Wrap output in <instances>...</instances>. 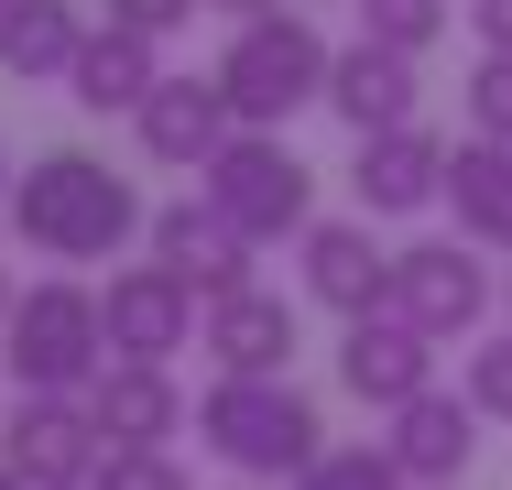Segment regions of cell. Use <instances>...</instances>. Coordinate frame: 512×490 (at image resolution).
<instances>
[{
    "instance_id": "obj_6",
    "label": "cell",
    "mask_w": 512,
    "mask_h": 490,
    "mask_svg": "<svg viewBox=\"0 0 512 490\" xmlns=\"http://www.w3.org/2000/svg\"><path fill=\"white\" fill-rule=\"evenodd\" d=\"M491 305H502V284H491V262L469 251V240H414V251H393V316L404 327H425L436 349L458 338H480L491 327Z\"/></svg>"
},
{
    "instance_id": "obj_27",
    "label": "cell",
    "mask_w": 512,
    "mask_h": 490,
    "mask_svg": "<svg viewBox=\"0 0 512 490\" xmlns=\"http://www.w3.org/2000/svg\"><path fill=\"white\" fill-rule=\"evenodd\" d=\"M469 33H480V55H512V0H469Z\"/></svg>"
},
{
    "instance_id": "obj_15",
    "label": "cell",
    "mask_w": 512,
    "mask_h": 490,
    "mask_svg": "<svg viewBox=\"0 0 512 490\" xmlns=\"http://www.w3.org/2000/svg\"><path fill=\"white\" fill-rule=\"evenodd\" d=\"M88 414H99V436H109V447H175V436L197 425L164 360H109L99 382H88Z\"/></svg>"
},
{
    "instance_id": "obj_7",
    "label": "cell",
    "mask_w": 512,
    "mask_h": 490,
    "mask_svg": "<svg viewBox=\"0 0 512 490\" xmlns=\"http://www.w3.org/2000/svg\"><path fill=\"white\" fill-rule=\"evenodd\" d=\"M0 458H11L22 490H88V469L109 458V436H99V414H88V392H22Z\"/></svg>"
},
{
    "instance_id": "obj_24",
    "label": "cell",
    "mask_w": 512,
    "mask_h": 490,
    "mask_svg": "<svg viewBox=\"0 0 512 490\" xmlns=\"http://www.w3.org/2000/svg\"><path fill=\"white\" fill-rule=\"evenodd\" d=\"M469 131L480 142H512V55H480L469 66Z\"/></svg>"
},
{
    "instance_id": "obj_2",
    "label": "cell",
    "mask_w": 512,
    "mask_h": 490,
    "mask_svg": "<svg viewBox=\"0 0 512 490\" xmlns=\"http://www.w3.org/2000/svg\"><path fill=\"white\" fill-rule=\"evenodd\" d=\"M197 447L218 469H240V480H295L327 458V425H316V403L284 371L273 382H251V371H218L197 392Z\"/></svg>"
},
{
    "instance_id": "obj_18",
    "label": "cell",
    "mask_w": 512,
    "mask_h": 490,
    "mask_svg": "<svg viewBox=\"0 0 512 490\" xmlns=\"http://www.w3.org/2000/svg\"><path fill=\"white\" fill-rule=\"evenodd\" d=\"M327 109H338L360 142H371V131H404V120H414V55L371 44V33L338 44V55H327Z\"/></svg>"
},
{
    "instance_id": "obj_30",
    "label": "cell",
    "mask_w": 512,
    "mask_h": 490,
    "mask_svg": "<svg viewBox=\"0 0 512 490\" xmlns=\"http://www.w3.org/2000/svg\"><path fill=\"white\" fill-rule=\"evenodd\" d=\"M0 207H11V164H0Z\"/></svg>"
},
{
    "instance_id": "obj_5",
    "label": "cell",
    "mask_w": 512,
    "mask_h": 490,
    "mask_svg": "<svg viewBox=\"0 0 512 490\" xmlns=\"http://www.w3.org/2000/svg\"><path fill=\"white\" fill-rule=\"evenodd\" d=\"M197 196L251 240V251H262V240H306V218H316V175L295 164L284 131H229L218 164L197 175Z\"/></svg>"
},
{
    "instance_id": "obj_14",
    "label": "cell",
    "mask_w": 512,
    "mask_h": 490,
    "mask_svg": "<svg viewBox=\"0 0 512 490\" xmlns=\"http://www.w3.org/2000/svg\"><path fill=\"white\" fill-rule=\"evenodd\" d=\"M349 196H360V218H414V207H436V196H447V142H436L425 120L371 131L360 164H349Z\"/></svg>"
},
{
    "instance_id": "obj_32",
    "label": "cell",
    "mask_w": 512,
    "mask_h": 490,
    "mask_svg": "<svg viewBox=\"0 0 512 490\" xmlns=\"http://www.w3.org/2000/svg\"><path fill=\"white\" fill-rule=\"evenodd\" d=\"M502 305H512V273H502Z\"/></svg>"
},
{
    "instance_id": "obj_22",
    "label": "cell",
    "mask_w": 512,
    "mask_h": 490,
    "mask_svg": "<svg viewBox=\"0 0 512 490\" xmlns=\"http://www.w3.org/2000/svg\"><path fill=\"white\" fill-rule=\"evenodd\" d=\"M295 490H414L393 469V447H327L316 469H295Z\"/></svg>"
},
{
    "instance_id": "obj_23",
    "label": "cell",
    "mask_w": 512,
    "mask_h": 490,
    "mask_svg": "<svg viewBox=\"0 0 512 490\" xmlns=\"http://www.w3.org/2000/svg\"><path fill=\"white\" fill-rule=\"evenodd\" d=\"M458 392L491 414V425H512V327H491V338H469V360H458Z\"/></svg>"
},
{
    "instance_id": "obj_13",
    "label": "cell",
    "mask_w": 512,
    "mask_h": 490,
    "mask_svg": "<svg viewBox=\"0 0 512 490\" xmlns=\"http://www.w3.org/2000/svg\"><path fill=\"white\" fill-rule=\"evenodd\" d=\"M142 240H153V262H164L175 284H197L207 305L251 284V240H240V229H229L207 196H175V207H153V229H142Z\"/></svg>"
},
{
    "instance_id": "obj_21",
    "label": "cell",
    "mask_w": 512,
    "mask_h": 490,
    "mask_svg": "<svg viewBox=\"0 0 512 490\" xmlns=\"http://www.w3.org/2000/svg\"><path fill=\"white\" fill-rule=\"evenodd\" d=\"M447 22H458V0H360V33L393 44V55H425Z\"/></svg>"
},
{
    "instance_id": "obj_31",
    "label": "cell",
    "mask_w": 512,
    "mask_h": 490,
    "mask_svg": "<svg viewBox=\"0 0 512 490\" xmlns=\"http://www.w3.org/2000/svg\"><path fill=\"white\" fill-rule=\"evenodd\" d=\"M0 490H22V480H11V458H0Z\"/></svg>"
},
{
    "instance_id": "obj_8",
    "label": "cell",
    "mask_w": 512,
    "mask_h": 490,
    "mask_svg": "<svg viewBox=\"0 0 512 490\" xmlns=\"http://www.w3.org/2000/svg\"><path fill=\"white\" fill-rule=\"evenodd\" d=\"M99 316H109V360H164V371H175V349H197L207 294L175 284L164 262H120L109 294H99Z\"/></svg>"
},
{
    "instance_id": "obj_28",
    "label": "cell",
    "mask_w": 512,
    "mask_h": 490,
    "mask_svg": "<svg viewBox=\"0 0 512 490\" xmlns=\"http://www.w3.org/2000/svg\"><path fill=\"white\" fill-rule=\"evenodd\" d=\"M207 11H229V22H262V11H284V0H207Z\"/></svg>"
},
{
    "instance_id": "obj_1",
    "label": "cell",
    "mask_w": 512,
    "mask_h": 490,
    "mask_svg": "<svg viewBox=\"0 0 512 490\" xmlns=\"http://www.w3.org/2000/svg\"><path fill=\"white\" fill-rule=\"evenodd\" d=\"M0 218H11L22 251H44V262H120V251L153 229V207L131 196V175H109L99 153H77V142L33 153V164L11 175V207H0Z\"/></svg>"
},
{
    "instance_id": "obj_16",
    "label": "cell",
    "mask_w": 512,
    "mask_h": 490,
    "mask_svg": "<svg viewBox=\"0 0 512 490\" xmlns=\"http://www.w3.org/2000/svg\"><path fill=\"white\" fill-rule=\"evenodd\" d=\"M197 349L218 360V371L273 382V371L295 360V305H284V294H262V284H240V294H218V305L197 316Z\"/></svg>"
},
{
    "instance_id": "obj_11",
    "label": "cell",
    "mask_w": 512,
    "mask_h": 490,
    "mask_svg": "<svg viewBox=\"0 0 512 490\" xmlns=\"http://www.w3.org/2000/svg\"><path fill=\"white\" fill-rule=\"evenodd\" d=\"M295 262H306V305H327V316L393 305V251H371V218H306Z\"/></svg>"
},
{
    "instance_id": "obj_17",
    "label": "cell",
    "mask_w": 512,
    "mask_h": 490,
    "mask_svg": "<svg viewBox=\"0 0 512 490\" xmlns=\"http://www.w3.org/2000/svg\"><path fill=\"white\" fill-rule=\"evenodd\" d=\"M153 88H164V44H153V33H131V22H99V33L77 44V66H66V98H77L88 120H109V109L131 120Z\"/></svg>"
},
{
    "instance_id": "obj_19",
    "label": "cell",
    "mask_w": 512,
    "mask_h": 490,
    "mask_svg": "<svg viewBox=\"0 0 512 490\" xmlns=\"http://www.w3.org/2000/svg\"><path fill=\"white\" fill-rule=\"evenodd\" d=\"M436 207H458V240L469 251H512V142H458L447 153V196Z\"/></svg>"
},
{
    "instance_id": "obj_3",
    "label": "cell",
    "mask_w": 512,
    "mask_h": 490,
    "mask_svg": "<svg viewBox=\"0 0 512 490\" xmlns=\"http://www.w3.org/2000/svg\"><path fill=\"white\" fill-rule=\"evenodd\" d=\"M327 55H338V44L284 0V11H262V22H229V55H218L207 77L229 88L240 131H284L295 109H327Z\"/></svg>"
},
{
    "instance_id": "obj_4",
    "label": "cell",
    "mask_w": 512,
    "mask_h": 490,
    "mask_svg": "<svg viewBox=\"0 0 512 490\" xmlns=\"http://www.w3.org/2000/svg\"><path fill=\"white\" fill-rule=\"evenodd\" d=\"M0 338H11V382L22 392H88L109 371V316H99V294L77 273L22 284L11 316H0Z\"/></svg>"
},
{
    "instance_id": "obj_9",
    "label": "cell",
    "mask_w": 512,
    "mask_h": 490,
    "mask_svg": "<svg viewBox=\"0 0 512 490\" xmlns=\"http://www.w3.org/2000/svg\"><path fill=\"white\" fill-rule=\"evenodd\" d=\"M338 382H349V403H371V414H404L414 392H436V338L404 327L393 305H382V316H349V338H338Z\"/></svg>"
},
{
    "instance_id": "obj_33",
    "label": "cell",
    "mask_w": 512,
    "mask_h": 490,
    "mask_svg": "<svg viewBox=\"0 0 512 490\" xmlns=\"http://www.w3.org/2000/svg\"><path fill=\"white\" fill-rule=\"evenodd\" d=\"M0 11H11V0H0Z\"/></svg>"
},
{
    "instance_id": "obj_10",
    "label": "cell",
    "mask_w": 512,
    "mask_h": 490,
    "mask_svg": "<svg viewBox=\"0 0 512 490\" xmlns=\"http://www.w3.org/2000/svg\"><path fill=\"white\" fill-rule=\"evenodd\" d=\"M131 131H142V153H153L164 175H207V164H218V142L240 131V109H229L218 77H164V88L131 109Z\"/></svg>"
},
{
    "instance_id": "obj_12",
    "label": "cell",
    "mask_w": 512,
    "mask_h": 490,
    "mask_svg": "<svg viewBox=\"0 0 512 490\" xmlns=\"http://www.w3.org/2000/svg\"><path fill=\"white\" fill-rule=\"evenodd\" d=\"M480 425H491V414H480L469 392H414L382 447H393V469H404L414 490H458L469 458H480Z\"/></svg>"
},
{
    "instance_id": "obj_26",
    "label": "cell",
    "mask_w": 512,
    "mask_h": 490,
    "mask_svg": "<svg viewBox=\"0 0 512 490\" xmlns=\"http://www.w3.org/2000/svg\"><path fill=\"white\" fill-rule=\"evenodd\" d=\"M197 11H207V0H109V22H131V33H153V44H164V33H186Z\"/></svg>"
},
{
    "instance_id": "obj_25",
    "label": "cell",
    "mask_w": 512,
    "mask_h": 490,
    "mask_svg": "<svg viewBox=\"0 0 512 490\" xmlns=\"http://www.w3.org/2000/svg\"><path fill=\"white\" fill-rule=\"evenodd\" d=\"M88 490H186V469L164 447H109L99 469H88Z\"/></svg>"
},
{
    "instance_id": "obj_34",
    "label": "cell",
    "mask_w": 512,
    "mask_h": 490,
    "mask_svg": "<svg viewBox=\"0 0 512 490\" xmlns=\"http://www.w3.org/2000/svg\"><path fill=\"white\" fill-rule=\"evenodd\" d=\"M240 490H251V480H240Z\"/></svg>"
},
{
    "instance_id": "obj_29",
    "label": "cell",
    "mask_w": 512,
    "mask_h": 490,
    "mask_svg": "<svg viewBox=\"0 0 512 490\" xmlns=\"http://www.w3.org/2000/svg\"><path fill=\"white\" fill-rule=\"evenodd\" d=\"M0 316H11V273H0Z\"/></svg>"
},
{
    "instance_id": "obj_20",
    "label": "cell",
    "mask_w": 512,
    "mask_h": 490,
    "mask_svg": "<svg viewBox=\"0 0 512 490\" xmlns=\"http://www.w3.org/2000/svg\"><path fill=\"white\" fill-rule=\"evenodd\" d=\"M77 44H88L77 0H11V11H0V77H22V88L66 77V66H77Z\"/></svg>"
}]
</instances>
